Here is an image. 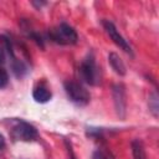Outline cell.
<instances>
[{
    "mask_svg": "<svg viewBox=\"0 0 159 159\" xmlns=\"http://www.w3.org/2000/svg\"><path fill=\"white\" fill-rule=\"evenodd\" d=\"M108 62H109L112 70L117 75H119V76H124L125 75V65H124V62L122 61V58L117 53L111 52L108 55Z\"/></svg>",
    "mask_w": 159,
    "mask_h": 159,
    "instance_id": "52a82bcc",
    "label": "cell"
},
{
    "mask_svg": "<svg viewBox=\"0 0 159 159\" xmlns=\"http://www.w3.org/2000/svg\"><path fill=\"white\" fill-rule=\"evenodd\" d=\"M81 80L91 86H94L99 82V68L96 65L93 55H88L80 65L78 68Z\"/></svg>",
    "mask_w": 159,
    "mask_h": 159,
    "instance_id": "277c9868",
    "label": "cell"
},
{
    "mask_svg": "<svg viewBox=\"0 0 159 159\" xmlns=\"http://www.w3.org/2000/svg\"><path fill=\"white\" fill-rule=\"evenodd\" d=\"M132 154H133V159H147V153H145V148L144 144L142 143V140L139 139H134L132 142Z\"/></svg>",
    "mask_w": 159,
    "mask_h": 159,
    "instance_id": "9c48e42d",
    "label": "cell"
},
{
    "mask_svg": "<svg viewBox=\"0 0 159 159\" xmlns=\"http://www.w3.org/2000/svg\"><path fill=\"white\" fill-rule=\"evenodd\" d=\"M32 97H34V99H35L37 103H46V102H48V101L51 99L52 93H51V91H50L47 87H45V86H39V87H36V88L34 89Z\"/></svg>",
    "mask_w": 159,
    "mask_h": 159,
    "instance_id": "ba28073f",
    "label": "cell"
},
{
    "mask_svg": "<svg viewBox=\"0 0 159 159\" xmlns=\"http://www.w3.org/2000/svg\"><path fill=\"white\" fill-rule=\"evenodd\" d=\"M9 84V73L4 67H0V89Z\"/></svg>",
    "mask_w": 159,
    "mask_h": 159,
    "instance_id": "8fae6325",
    "label": "cell"
},
{
    "mask_svg": "<svg viewBox=\"0 0 159 159\" xmlns=\"http://www.w3.org/2000/svg\"><path fill=\"white\" fill-rule=\"evenodd\" d=\"M65 92L68 97V99L77 104V106H87L91 101V94L89 92L78 82H75V81H67L65 82Z\"/></svg>",
    "mask_w": 159,
    "mask_h": 159,
    "instance_id": "3957f363",
    "label": "cell"
},
{
    "mask_svg": "<svg viewBox=\"0 0 159 159\" xmlns=\"http://www.w3.org/2000/svg\"><path fill=\"white\" fill-rule=\"evenodd\" d=\"M103 27H104L107 35L111 37V40H112L119 48H122L124 52L132 55V47H130V45H129L128 41L118 32V30H117V27L114 26L113 22H111V21H108V20H104V21H103Z\"/></svg>",
    "mask_w": 159,
    "mask_h": 159,
    "instance_id": "5b68a950",
    "label": "cell"
},
{
    "mask_svg": "<svg viewBox=\"0 0 159 159\" xmlns=\"http://www.w3.org/2000/svg\"><path fill=\"white\" fill-rule=\"evenodd\" d=\"M48 36L53 42L60 45H73L78 40V35L76 30L66 22H62L58 26L50 30Z\"/></svg>",
    "mask_w": 159,
    "mask_h": 159,
    "instance_id": "7a4b0ae2",
    "label": "cell"
},
{
    "mask_svg": "<svg viewBox=\"0 0 159 159\" xmlns=\"http://www.w3.org/2000/svg\"><path fill=\"white\" fill-rule=\"evenodd\" d=\"M93 159H114L112 157V154L104 149H98L94 154H93Z\"/></svg>",
    "mask_w": 159,
    "mask_h": 159,
    "instance_id": "7c38bea8",
    "label": "cell"
},
{
    "mask_svg": "<svg viewBox=\"0 0 159 159\" xmlns=\"http://www.w3.org/2000/svg\"><path fill=\"white\" fill-rule=\"evenodd\" d=\"M5 147V138H4V135L0 133V149H2Z\"/></svg>",
    "mask_w": 159,
    "mask_h": 159,
    "instance_id": "4fadbf2b",
    "label": "cell"
},
{
    "mask_svg": "<svg viewBox=\"0 0 159 159\" xmlns=\"http://www.w3.org/2000/svg\"><path fill=\"white\" fill-rule=\"evenodd\" d=\"M10 135L14 140H20V142H32L35 139H37L39 137V132L37 129L21 119L14 120L11 129H10Z\"/></svg>",
    "mask_w": 159,
    "mask_h": 159,
    "instance_id": "6da1fadb",
    "label": "cell"
},
{
    "mask_svg": "<svg viewBox=\"0 0 159 159\" xmlns=\"http://www.w3.org/2000/svg\"><path fill=\"white\" fill-rule=\"evenodd\" d=\"M149 109L153 113L154 117H158L159 113V104H158V93L153 92L152 96L149 97Z\"/></svg>",
    "mask_w": 159,
    "mask_h": 159,
    "instance_id": "30bf717a",
    "label": "cell"
},
{
    "mask_svg": "<svg viewBox=\"0 0 159 159\" xmlns=\"http://www.w3.org/2000/svg\"><path fill=\"white\" fill-rule=\"evenodd\" d=\"M113 98H114V107L117 111V114L120 118H124L125 116V108H127V97H125V89L123 84H116L113 87Z\"/></svg>",
    "mask_w": 159,
    "mask_h": 159,
    "instance_id": "8992f818",
    "label": "cell"
}]
</instances>
